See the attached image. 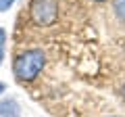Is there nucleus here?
I'll list each match as a JSON object with an SVG mask.
<instances>
[{
  "mask_svg": "<svg viewBox=\"0 0 125 117\" xmlns=\"http://www.w3.org/2000/svg\"><path fill=\"white\" fill-rule=\"evenodd\" d=\"M46 65V54L42 48H27L25 52L17 54L13 61V73L19 82H33L42 73Z\"/></svg>",
  "mask_w": 125,
  "mask_h": 117,
  "instance_id": "1",
  "label": "nucleus"
},
{
  "mask_svg": "<svg viewBox=\"0 0 125 117\" xmlns=\"http://www.w3.org/2000/svg\"><path fill=\"white\" fill-rule=\"evenodd\" d=\"M29 15L36 25H52L58 17V2L56 0H31Z\"/></svg>",
  "mask_w": 125,
  "mask_h": 117,
  "instance_id": "2",
  "label": "nucleus"
},
{
  "mask_svg": "<svg viewBox=\"0 0 125 117\" xmlns=\"http://www.w3.org/2000/svg\"><path fill=\"white\" fill-rule=\"evenodd\" d=\"M0 117H21V105L15 96L0 98Z\"/></svg>",
  "mask_w": 125,
  "mask_h": 117,
  "instance_id": "3",
  "label": "nucleus"
},
{
  "mask_svg": "<svg viewBox=\"0 0 125 117\" xmlns=\"http://www.w3.org/2000/svg\"><path fill=\"white\" fill-rule=\"evenodd\" d=\"M113 11L121 21H125V0H113Z\"/></svg>",
  "mask_w": 125,
  "mask_h": 117,
  "instance_id": "4",
  "label": "nucleus"
},
{
  "mask_svg": "<svg viewBox=\"0 0 125 117\" xmlns=\"http://www.w3.org/2000/svg\"><path fill=\"white\" fill-rule=\"evenodd\" d=\"M15 4V0H0V13H4V11H9L10 6Z\"/></svg>",
  "mask_w": 125,
  "mask_h": 117,
  "instance_id": "5",
  "label": "nucleus"
},
{
  "mask_svg": "<svg viewBox=\"0 0 125 117\" xmlns=\"http://www.w3.org/2000/svg\"><path fill=\"white\" fill-rule=\"evenodd\" d=\"M4 44H6V32L0 27V48H4Z\"/></svg>",
  "mask_w": 125,
  "mask_h": 117,
  "instance_id": "6",
  "label": "nucleus"
},
{
  "mask_svg": "<svg viewBox=\"0 0 125 117\" xmlns=\"http://www.w3.org/2000/svg\"><path fill=\"white\" fill-rule=\"evenodd\" d=\"M2 92H6V84L4 82H0V94H2Z\"/></svg>",
  "mask_w": 125,
  "mask_h": 117,
  "instance_id": "7",
  "label": "nucleus"
},
{
  "mask_svg": "<svg viewBox=\"0 0 125 117\" xmlns=\"http://www.w3.org/2000/svg\"><path fill=\"white\" fill-rule=\"evenodd\" d=\"M2 58H4V48H0V65H2Z\"/></svg>",
  "mask_w": 125,
  "mask_h": 117,
  "instance_id": "8",
  "label": "nucleus"
},
{
  "mask_svg": "<svg viewBox=\"0 0 125 117\" xmlns=\"http://www.w3.org/2000/svg\"><path fill=\"white\" fill-rule=\"evenodd\" d=\"M123 98H125V86H123Z\"/></svg>",
  "mask_w": 125,
  "mask_h": 117,
  "instance_id": "9",
  "label": "nucleus"
},
{
  "mask_svg": "<svg viewBox=\"0 0 125 117\" xmlns=\"http://www.w3.org/2000/svg\"><path fill=\"white\" fill-rule=\"evenodd\" d=\"M94 2H104V0H94Z\"/></svg>",
  "mask_w": 125,
  "mask_h": 117,
  "instance_id": "10",
  "label": "nucleus"
},
{
  "mask_svg": "<svg viewBox=\"0 0 125 117\" xmlns=\"http://www.w3.org/2000/svg\"><path fill=\"white\" fill-rule=\"evenodd\" d=\"M111 117H121V115H111Z\"/></svg>",
  "mask_w": 125,
  "mask_h": 117,
  "instance_id": "11",
  "label": "nucleus"
}]
</instances>
